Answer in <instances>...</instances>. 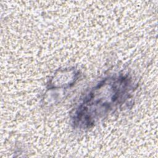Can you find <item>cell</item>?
I'll use <instances>...</instances> for the list:
<instances>
[{
	"label": "cell",
	"instance_id": "obj_1",
	"mask_svg": "<svg viewBox=\"0 0 158 158\" xmlns=\"http://www.w3.org/2000/svg\"><path fill=\"white\" fill-rule=\"evenodd\" d=\"M131 81L127 76L104 79L83 98L75 112L73 123L80 128L93 125L123 102L130 93Z\"/></svg>",
	"mask_w": 158,
	"mask_h": 158
}]
</instances>
